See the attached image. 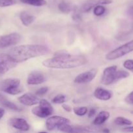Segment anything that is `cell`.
I'll use <instances>...</instances> for the list:
<instances>
[{"label":"cell","mask_w":133,"mask_h":133,"mask_svg":"<svg viewBox=\"0 0 133 133\" xmlns=\"http://www.w3.org/2000/svg\"><path fill=\"white\" fill-rule=\"evenodd\" d=\"M20 18L22 24L25 26H29L32 24L35 20V17L27 12H22L20 15Z\"/></svg>","instance_id":"e0dca14e"},{"label":"cell","mask_w":133,"mask_h":133,"mask_svg":"<svg viewBox=\"0 0 133 133\" xmlns=\"http://www.w3.org/2000/svg\"><path fill=\"white\" fill-rule=\"evenodd\" d=\"M21 38V35L17 32L0 36V49L16 45L20 42Z\"/></svg>","instance_id":"9c48e42d"},{"label":"cell","mask_w":133,"mask_h":133,"mask_svg":"<svg viewBox=\"0 0 133 133\" xmlns=\"http://www.w3.org/2000/svg\"><path fill=\"white\" fill-rule=\"evenodd\" d=\"M97 72L98 70L96 69L93 68L82 73V74H79L76 77L74 80V83H78V84L89 83L95 79Z\"/></svg>","instance_id":"30bf717a"},{"label":"cell","mask_w":133,"mask_h":133,"mask_svg":"<svg viewBox=\"0 0 133 133\" xmlns=\"http://www.w3.org/2000/svg\"><path fill=\"white\" fill-rule=\"evenodd\" d=\"M73 112L76 115L79 116H83L87 113V108L86 107H74L73 109Z\"/></svg>","instance_id":"7402d4cb"},{"label":"cell","mask_w":133,"mask_h":133,"mask_svg":"<svg viewBox=\"0 0 133 133\" xmlns=\"http://www.w3.org/2000/svg\"><path fill=\"white\" fill-rule=\"evenodd\" d=\"M15 0H0V7H7L14 5Z\"/></svg>","instance_id":"d4e9b609"},{"label":"cell","mask_w":133,"mask_h":133,"mask_svg":"<svg viewBox=\"0 0 133 133\" xmlns=\"http://www.w3.org/2000/svg\"><path fill=\"white\" fill-rule=\"evenodd\" d=\"M106 11V8L102 5H97L93 8V14L96 16H100L103 15Z\"/></svg>","instance_id":"603a6c76"},{"label":"cell","mask_w":133,"mask_h":133,"mask_svg":"<svg viewBox=\"0 0 133 133\" xmlns=\"http://www.w3.org/2000/svg\"><path fill=\"white\" fill-rule=\"evenodd\" d=\"M123 66L126 70L133 72V60H126L123 62Z\"/></svg>","instance_id":"484cf974"},{"label":"cell","mask_w":133,"mask_h":133,"mask_svg":"<svg viewBox=\"0 0 133 133\" xmlns=\"http://www.w3.org/2000/svg\"><path fill=\"white\" fill-rule=\"evenodd\" d=\"M87 58L82 55H72L64 51H59L55 57L43 62L44 67L53 69H70L86 64Z\"/></svg>","instance_id":"6da1fadb"},{"label":"cell","mask_w":133,"mask_h":133,"mask_svg":"<svg viewBox=\"0 0 133 133\" xmlns=\"http://www.w3.org/2000/svg\"><path fill=\"white\" fill-rule=\"evenodd\" d=\"M102 131L104 132H110V130L107 129H104L102 130Z\"/></svg>","instance_id":"d6a6232c"},{"label":"cell","mask_w":133,"mask_h":133,"mask_svg":"<svg viewBox=\"0 0 133 133\" xmlns=\"http://www.w3.org/2000/svg\"><path fill=\"white\" fill-rule=\"evenodd\" d=\"M112 0H88L81 6V11L88 12L95 6L99 5H109L112 3Z\"/></svg>","instance_id":"8fae6325"},{"label":"cell","mask_w":133,"mask_h":133,"mask_svg":"<svg viewBox=\"0 0 133 133\" xmlns=\"http://www.w3.org/2000/svg\"><path fill=\"white\" fill-rule=\"evenodd\" d=\"M50 49L47 46L39 44L22 45L12 48L9 55L17 62H22L31 58L48 54Z\"/></svg>","instance_id":"7a4b0ae2"},{"label":"cell","mask_w":133,"mask_h":133,"mask_svg":"<svg viewBox=\"0 0 133 133\" xmlns=\"http://www.w3.org/2000/svg\"><path fill=\"white\" fill-rule=\"evenodd\" d=\"M48 87H42V88H39L35 92V94L38 96H43L45 95L48 92Z\"/></svg>","instance_id":"4316f807"},{"label":"cell","mask_w":133,"mask_h":133,"mask_svg":"<svg viewBox=\"0 0 133 133\" xmlns=\"http://www.w3.org/2000/svg\"><path fill=\"white\" fill-rule=\"evenodd\" d=\"M132 51H133V40L109 52L105 58L107 61H114Z\"/></svg>","instance_id":"5b68a950"},{"label":"cell","mask_w":133,"mask_h":133,"mask_svg":"<svg viewBox=\"0 0 133 133\" xmlns=\"http://www.w3.org/2000/svg\"><path fill=\"white\" fill-rule=\"evenodd\" d=\"M70 122L69 119L59 116H53L47 119L46 122V127L48 131H53L58 129L65 124H70Z\"/></svg>","instance_id":"52a82bcc"},{"label":"cell","mask_w":133,"mask_h":133,"mask_svg":"<svg viewBox=\"0 0 133 133\" xmlns=\"http://www.w3.org/2000/svg\"><path fill=\"white\" fill-rule=\"evenodd\" d=\"M58 9L61 12L64 14H69L72 10V6L69 3L65 1H61L58 5Z\"/></svg>","instance_id":"ffe728a7"},{"label":"cell","mask_w":133,"mask_h":133,"mask_svg":"<svg viewBox=\"0 0 133 133\" xmlns=\"http://www.w3.org/2000/svg\"><path fill=\"white\" fill-rule=\"evenodd\" d=\"M110 118V113L107 111H101L98 114L96 118L93 122V123L95 125H100L106 122Z\"/></svg>","instance_id":"ac0fdd59"},{"label":"cell","mask_w":133,"mask_h":133,"mask_svg":"<svg viewBox=\"0 0 133 133\" xmlns=\"http://www.w3.org/2000/svg\"><path fill=\"white\" fill-rule=\"evenodd\" d=\"M114 123L117 125H130L132 124V122L130 119L121 116L117 117L114 119Z\"/></svg>","instance_id":"44dd1931"},{"label":"cell","mask_w":133,"mask_h":133,"mask_svg":"<svg viewBox=\"0 0 133 133\" xmlns=\"http://www.w3.org/2000/svg\"><path fill=\"white\" fill-rule=\"evenodd\" d=\"M39 103V106L33 107L31 110L33 114L41 118H47L52 115L53 112V107L47 100H40Z\"/></svg>","instance_id":"8992f818"},{"label":"cell","mask_w":133,"mask_h":133,"mask_svg":"<svg viewBox=\"0 0 133 133\" xmlns=\"http://www.w3.org/2000/svg\"><path fill=\"white\" fill-rule=\"evenodd\" d=\"M125 101L126 103L133 105V90L126 96V97L125 99Z\"/></svg>","instance_id":"83f0119b"},{"label":"cell","mask_w":133,"mask_h":133,"mask_svg":"<svg viewBox=\"0 0 133 133\" xmlns=\"http://www.w3.org/2000/svg\"><path fill=\"white\" fill-rule=\"evenodd\" d=\"M122 131L125 132H133V126L132 127H126V128H124Z\"/></svg>","instance_id":"4dcf8cb0"},{"label":"cell","mask_w":133,"mask_h":133,"mask_svg":"<svg viewBox=\"0 0 133 133\" xmlns=\"http://www.w3.org/2000/svg\"><path fill=\"white\" fill-rule=\"evenodd\" d=\"M45 81V77L41 72L38 71H31L27 79V83L29 85H38Z\"/></svg>","instance_id":"5bb4252c"},{"label":"cell","mask_w":133,"mask_h":133,"mask_svg":"<svg viewBox=\"0 0 133 133\" xmlns=\"http://www.w3.org/2000/svg\"><path fill=\"white\" fill-rule=\"evenodd\" d=\"M1 90L8 94L16 96L22 92L20 87V81L15 78H10L4 80L1 84Z\"/></svg>","instance_id":"277c9868"},{"label":"cell","mask_w":133,"mask_h":133,"mask_svg":"<svg viewBox=\"0 0 133 133\" xmlns=\"http://www.w3.org/2000/svg\"><path fill=\"white\" fill-rule=\"evenodd\" d=\"M87 115H88V117L89 118H93V117L95 116V114H96V109H94V108H93V109H91L89 110V111L87 112Z\"/></svg>","instance_id":"f1b7e54d"},{"label":"cell","mask_w":133,"mask_h":133,"mask_svg":"<svg viewBox=\"0 0 133 133\" xmlns=\"http://www.w3.org/2000/svg\"><path fill=\"white\" fill-rule=\"evenodd\" d=\"M5 114V110L3 108H0V119L3 118Z\"/></svg>","instance_id":"1f68e13d"},{"label":"cell","mask_w":133,"mask_h":133,"mask_svg":"<svg viewBox=\"0 0 133 133\" xmlns=\"http://www.w3.org/2000/svg\"><path fill=\"white\" fill-rule=\"evenodd\" d=\"M22 3L35 6H42L46 5L45 0H20Z\"/></svg>","instance_id":"d6986e66"},{"label":"cell","mask_w":133,"mask_h":133,"mask_svg":"<svg viewBox=\"0 0 133 133\" xmlns=\"http://www.w3.org/2000/svg\"><path fill=\"white\" fill-rule=\"evenodd\" d=\"M94 96L96 99L102 101H108L112 96V92L102 88H98L94 92Z\"/></svg>","instance_id":"9a60e30c"},{"label":"cell","mask_w":133,"mask_h":133,"mask_svg":"<svg viewBox=\"0 0 133 133\" xmlns=\"http://www.w3.org/2000/svg\"><path fill=\"white\" fill-rule=\"evenodd\" d=\"M9 124L13 128L22 131H28L30 129L29 123L26 119L23 118H11L9 119Z\"/></svg>","instance_id":"7c38bea8"},{"label":"cell","mask_w":133,"mask_h":133,"mask_svg":"<svg viewBox=\"0 0 133 133\" xmlns=\"http://www.w3.org/2000/svg\"><path fill=\"white\" fill-rule=\"evenodd\" d=\"M18 101L25 106H33L39 103L40 100L37 95L31 93H26L21 96L18 98Z\"/></svg>","instance_id":"4fadbf2b"},{"label":"cell","mask_w":133,"mask_h":133,"mask_svg":"<svg viewBox=\"0 0 133 133\" xmlns=\"http://www.w3.org/2000/svg\"><path fill=\"white\" fill-rule=\"evenodd\" d=\"M18 62L9 54L0 53V74L3 75L16 67Z\"/></svg>","instance_id":"ba28073f"},{"label":"cell","mask_w":133,"mask_h":133,"mask_svg":"<svg viewBox=\"0 0 133 133\" xmlns=\"http://www.w3.org/2000/svg\"><path fill=\"white\" fill-rule=\"evenodd\" d=\"M0 104L2 106L7 108V109H10V110H13V111L21 112L22 110V108L18 107V105L14 104V103L9 101L7 98H6L5 96H3L1 94H0Z\"/></svg>","instance_id":"2e32d148"},{"label":"cell","mask_w":133,"mask_h":133,"mask_svg":"<svg viewBox=\"0 0 133 133\" xmlns=\"http://www.w3.org/2000/svg\"><path fill=\"white\" fill-rule=\"evenodd\" d=\"M130 74L125 70H117L116 66L106 68L103 71L101 83L104 85H110L121 79L129 77Z\"/></svg>","instance_id":"3957f363"},{"label":"cell","mask_w":133,"mask_h":133,"mask_svg":"<svg viewBox=\"0 0 133 133\" xmlns=\"http://www.w3.org/2000/svg\"><path fill=\"white\" fill-rule=\"evenodd\" d=\"M65 101H66V96L63 94L57 95L52 99V102L56 104L63 103Z\"/></svg>","instance_id":"cb8c5ba5"},{"label":"cell","mask_w":133,"mask_h":133,"mask_svg":"<svg viewBox=\"0 0 133 133\" xmlns=\"http://www.w3.org/2000/svg\"><path fill=\"white\" fill-rule=\"evenodd\" d=\"M62 107L63 109L65 111L67 112H70L72 111V108L70 107L69 105H66V104H63V105H62Z\"/></svg>","instance_id":"f546056e"}]
</instances>
